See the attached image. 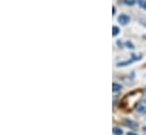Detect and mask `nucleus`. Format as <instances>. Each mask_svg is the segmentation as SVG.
I'll return each instance as SVG.
<instances>
[{
	"label": "nucleus",
	"mask_w": 146,
	"mask_h": 135,
	"mask_svg": "<svg viewBox=\"0 0 146 135\" xmlns=\"http://www.w3.org/2000/svg\"><path fill=\"white\" fill-rule=\"evenodd\" d=\"M129 20H130V17L127 16V15H120L118 17V22L120 23L121 25H126V24H128Z\"/></svg>",
	"instance_id": "3"
},
{
	"label": "nucleus",
	"mask_w": 146,
	"mask_h": 135,
	"mask_svg": "<svg viewBox=\"0 0 146 135\" xmlns=\"http://www.w3.org/2000/svg\"><path fill=\"white\" fill-rule=\"evenodd\" d=\"M125 125H127V126H129V127H131V128H136V127L138 126V124H137V123H135V122H132V120L126 119V120H125Z\"/></svg>",
	"instance_id": "4"
},
{
	"label": "nucleus",
	"mask_w": 146,
	"mask_h": 135,
	"mask_svg": "<svg viewBox=\"0 0 146 135\" xmlns=\"http://www.w3.org/2000/svg\"><path fill=\"white\" fill-rule=\"evenodd\" d=\"M136 110H137L138 114H146V99L142 100V101H139V103L136 107Z\"/></svg>",
	"instance_id": "2"
},
{
	"label": "nucleus",
	"mask_w": 146,
	"mask_h": 135,
	"mask_svg": "<svg viewBox=\"0 0 146 135\" xmlns=\"http://www.w3.org/2000/svg\"><path fill=\"white\" fill-rule=\"evenodd\" d=\"M121 90V85L118 84V83H113L112 84V91H113V93H117L118 91H120Z\"/></svg>",
	"instance_id": "5"
},
{
	"label": "nucleus",
	"mask_w": 146,
	"mask_h": 135,
	"mask_svg": "<svg viewBox=\"0 0 146 135\" xmlns=\"http://www.w3.org/2000/svg\"><path fill=\"white\" fill-rule=\"evenodd\" d=\"M142 98V91H135L127 94L124 99L121 100L120 107L126 111H130L137 107V105L139 103V99Z\"/></svg>",
	"instance_id": "1"
},
{
	"label": "nucleus",
	"mask_w": 146,
	"mask_h": 135,
	"mask_svg": "<svg viewBox=\"0 0 146 135\" xmlns=\"http://www.w3.org/2000/svg\"><path fill=\"white\" fill-rule=\"evenodd\" d=\"M118 33H119V29H118V27H117V26H113V27H112V35L115 36Z\"/></svg>",
	"instance_id": "8"
},
{
	"label": "nucleus",
	"mask_w": 146,
	"mask_h": 135,
	"mask_svg": "<svg viewBox=\"0 0 146 135\" xmlns=\"http://www.w3.org/2000/svg\"><path fill=\"white\" fill-rule=\"evenodd\" d=\"M124 2L126 3V5H128V6H132V5H135V0H124Z\"/></svg>",
	"instance_id": "9"
},
{
	"label": "nucleus",
	"mask_w": 146,
	"mask_h": 135,
	"mask_svg": "<svg viewBox=\"0 0 146 135\" xmlns=\"http://www.w3.org/2000/svg\"><path fill=\"white\" fill-rule=\"evenodd\" d=\"M113 134L114 135H122V134H124V132H122L120 128H118V127H114V128H113Z\"/></svg>",
	"instance_id": "6"
},
{
	"label": "nucleus",
	"mask_w": 146,
	"mask_h": 135,
	"mask_svg": "<svg viewBox=\"0 0 146 135\" xmlns=\"http://www.w3.org/2000/svg\"><path fill=\"white\" fill-rule=\"evenodd\" d=\"M127 135H136V134H135V133H128Z\"/></svg>",
	"instance_id": "12"
},
{
	"label": "nucleus",
	"mask_w": 146,
	"mask_h": 135,
	"mask_svg": "<svg viewBox=\"0 0 146 135\" xmlns=\"http://www.w3.org/2000/svg\"><path fill=\"white\" fill-rule=\"evenodd\" d=\"M137 2L143 9H146V0H138Z\"/></svg>",
	"instance_id": "7"
},
{
	"label": "nucleus",
	"mask_w": 146,
	"mask_h": 135,
	"mask_svg": "<svg viewBox=\"0 0 146 135\" xmlns=\"http://www.w3.org/2000/svg\"><path fill=\"white\" fill-rule=\"evenodd\" d=\"M112 10H113V12H112V14L114 15V14H115V7H112Z\"/></svg>",
	"instance_id": "11"
},
{
	"label": "nucleus",
	"mask_w": 146,
	"mask_h": 135,
	"mask_svg": "<svg viewBox=\"0 0 146 135\" xmlns=\"http://www.w3.org/2000/svg\"><path fill=\"white\" fill-rule=\"evenodd\" d=\"M126 44H127L128 47H130V49H134V47H132V44H131L130 42H127V43H126Z\"/></svg>",
	"instance_id": "10"
}]
</instances>
